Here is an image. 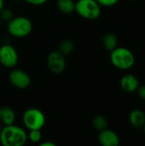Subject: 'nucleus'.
Segmentation results:
<instances>
[{"label": "nucleus", "mask_w": 145, "mask_h": 146, "mask_svg": "<svg viewBox=\"0 0 145 146\" xmlns=\"http://www.w3.org/2000/svg\"><path fill=\"white\" fill-rule=\"evenodd\" d=\"M26 140L27 133L22 127L14 124L2 127L0 143L3 146H22Z\"/></svg>", "instance_id": "1"}, {"label": "nucleus", "mask_w": 145, "mask_h": 146, "mask_svg": "<svg viewBox=\"0 0 145 146\" xmlns=\"http://www.w3.org/2000/svg\"><path fill=\"white\" fill-rule=\"evenodd\" d=\"M110 62L118 69L128 70L135 64V56L126 47H116L110 51Z\"/></svg>", "instance_id": "2"}, {"label": "nucleus", "mask_w": 145, "mask_h": 146, "mask_svg": "<svg viewBox=\"0 0 145 146\" xmlns=\"http://www.w3.org/2000/svg\"><path fill=\"white\" fill-rule=\"evenodd\" d=\"M32 30V21L26 16H15L8 21V31L15 38H24Z\"/></svg>", "instance_id": "3"}, {"label": "nucleus", "mask_w": 145, "mask_h": 146, "mask_svg": "<svg viewBox=\"0 0 145 146\" xmlns=\"http://www.w3.org/2000/svg\"><path fill=\"white\" fill-rule=\"evenodd\" d=\"M76 13L86 20H96L101 15V5L97 0H78L75 3Z\"/></svg>", "instance_id": "4"}, {"label": "nucleus", "mask_w": 145, "mask_h": 146, "mask_svg": "<svg viewBox=\"0 0 145 146\" xmlns=\"http://www.w3.org/2000/svg\"><path fill=\"white\" fill-rule=\"evenodd\" d=\"M24 126L28 130H41L45 124V115L38 109H27L22 116Z\"/></svg>", "instance_id": "5"}, {"label": "nucleus", "mask_w": 145, "mask_h": 146, "mask_svg": "<svg viewBox=\"0 0 145 146\" xmlns=\"http://www.w3.org/2000/svg\"><path fill=\"white\" fill-rule=\"evenodd\" d=\"M19 60L17 50L14 46L9 44L0 46V63L8 68H13L16 66Z\"/></svg>", "instance_id": "6"}, {"label": "nucleus", "mask_w": 145, "mask_h": 146, "mask_svg": "<svg viewBox=\"0 0 145 146\" xmlns=\"http://www.w3.org/2000/svg\"><path fill=\"white\" fill-rule=\"evenodd\" d=\"M47 66L54 74H62L66 68L65 56L59 50L50 52L47 56Z\"/></svg>", "instance_id": "7"}, {"label": "nucleus", "mask_w": 145, "mask_h": 146, "mask_svg": "<svg viewBox=\"0 0 145 146\" xmlns=\"http://www.w3.org/2000/svg\"><path fill=\"white\" fill-rule=\"evenodd\" d=\"M9 80L11 85L18 89H26L31 84V78L28 74L19 68H15L10 71Z\"/></svg>", "instance_id": "8"}, {"label": "nucleus", "mask_w": 145, "mask_h": 146, "mask_svg": "<svg viewBox=\"0 0 145 146\" xmlns=\"http://www.w3.org/2000/svg\"><path fill=\"white\" fill-rule=\"evenodd\" d=\"M98 141L103 146H118L121 143L118 134L115 131L108 128L100 131Z\"/></svg>", "instance_id": "9"}, {"label": "nucleus", "mask_w": 145, "mask_h": 146, "mask_svg": "<svg viewBox=\"0 0 145 146\" xmlns=\"http://www.w3.org/2000/svg\"><path fill=\"white\" fill-rule=\"evenodd\" d=\"M120 85L123 91L128 93H132L136 92L138 88L139 81L135 75L132 74H126L121 77L120 80Z\"/></svg>", "instance_id": "10"}, {"label": "nucleus", "mask_w": 145, "mask_h": 146, "mask_svg": "<svg viewBox=\"0 0 145 146\" xmlns=\"http://www.w3.org/2000/svg\"><path fill=\"white\" fill-rule=\"evenodd\" d=\"M129 122L135 128H143L145 122V114L141 110H133L129 114Z\"/></svg>", "instance_id": "11"}, {"label": "nucleus", "mask_w": 145, "mask_h": 146, "mask_svg": "<svg viewBox=\"0 0 145 146\" xmlns=\"http://www.w3.org/2000/svg\"><path fill=\"white\" fill-rule=\"evenodd\" d=\"M15 121V113L9 107H3L1 110L0 115V122L4 126L14 124Z\"/></svg>", "instance_id": "12"}, {"label": "nucleus", "mask_w": 145, "mask_h": 146, "mask_svg": "<svg viewBox=\"0 0 145 146\" xmlns=\"http://www.w3.org/2000/svg\"><path fill=\"white\" fill-rule=\"evenodd\" d=\"M58 9L64 14H70L75 10V2L73 0H57Z\"/></svg>", "instance_id": "13"}, {"label": "nucleus", "mask_w": 145, "mask_h": 146, "mask_svg": "<svg viewBox=\"0 0 145 146\" xmlns=\"http://www.w3.org/2000/svg\"><path fill=\"white\" fill-rule=\"evenodd\" d=\"M103 44L107 50L111 51L117 47V44H118L117 37L114 33H107L103 37Z\"/></svg>", "instance_id": "14"}, {"label": "nucleus", "mask_w": 145, "mask_h": 146, "mask_svg": "<svg viewBox=\"0 0 145 146\" xmlns=\"http://www.w3.org/2000/svg\"><path fill=\"white\" fill-rule=\"evenodd\" d=\"M73 49H74L73 42L70 39H64L60 43L58 50L65 56V55L71 54L73 52Z\"/></svg>", "instance_id": "15"}, {"label": "nucleus", "mask_w": 145, "mask_h": 146, "mask_svg": "<svg viewBox=\"0 0 145 146\" xmlns=\"http://www.w3.org/2000/svg\"><path fill=\"white\" fill-rule=\"evenodd\" d=\"M92 126L97 131H102L108 127V121L103 115H97L92 120Z\"/></svg>", "instance_id": "16"}, {"label": "nucleus", "mask_w": 145, "mask_h": 146, "mask_svg": "<svg viewBox=\"0 0 145 146\" xmlns=\"http://www.w3.org/2000/svg\"><path fill=\"white\" fill-rule=\"evenodd\" d=\"M27 139H29L32 143H38L42 139V133L40 130H29L27 134Z\"/></svg>", "instance_id": "17"}, {"label": "nucleus", "mask_w": 145, "mask_h": 146, "mask_svg": "<svg viewBox=\"0 0 145 146\" xmlns=\"http://www.w3.org/2000/svg\"><path fill=\"white\" fill-rule=\"evenodd\" d=\"M13 17H14V15H13V11L11 10V9H9V8H4L3 7L0 10V18H1L2 21H9Z\"/></svg>", "instance_id": "18"}, {"label": "nucleus", "mask_w": 145, "mask_h": 146, "mask_svg": "<svg viewBox=\"0 0 145 146\" xmlns=\"http://www.w3.org/2000/svg\"><path fill=\"white\" fill-rule=\"evenodd\" d=\"M97 2L101 5V6H104V7H111L115 5L119 0H97Z\"/></svg>", "instance_id": "19"}, {"label": "nucleus", "mask_w": 145, "mask_h": 146, "mask_svg": "<svg viewBox=\"0 0 145 146\" xmlns=\"http://www.w3.org/2000/svg\"><path fill=\"white\" fill-rule=\"evenodd\" d=\"M26 3L32 4V5H35V6H39V5H43L48 0H24Z\"/></svg>", "instance_id": "20"}, {"label": "nucleus", "mask_w": 145, "mask_h": 146, "mask_svg": "<svg viewBox=\"0 0 145 146\" xmlns=\"http://www.w3.org/2000/svg\"><path fill=\"white\" fill-rule=\"evenodd\" d=\"M136 92H138V97L141 99L145 100V85H144V86H139Z\"/></svg>", "instance_id": "21"}, {"label": "nucleus", "mask_w": 145, "mask_h": 146, "mask_svg": "<svg viewBox=\"0 0 145 146\" xmlns=\"http://www.w3.org/2000/svg\"><path fill=\"white\" fill-rule=\"evenodd\" d=\"M40 146H56V145L51 141H44L40 143Z\"/></svg>", "instance_id": "22"}, {"label": "nucleus", "mask_w": 145, "mask_h": 146, "mask_svg": "<svg viewBox=\"0 0 145 146\" xmlns=\"http://www.w3.org/2000/svg\"><path fill=\"white\" fill-rule=\"evenodd\" d=\"M4 7V0H0V10Z\"/></svg>", "instance_id": "23"}, {"label": "nucleus", "mask_w": 145, "mask_h": 146, "mask_svg": "<svg viewBox=\"0 0 145 146\" xmlns=\"http://www.w3.org/2000/svg\"><path fill=\"white\" fill-rule=\"evenodd\" d=\"M143 129H144V134H145V122H144V127H143Z\"/></svg>", "instance_id": "24"}, {"label": "nucleus", "mask_w": 145, "mask_h": 146, "mask_svg": "<svg viewBox=\"0 0 145 146\" xmlns=\"http://www.w3.org/2000/svg\"><path fill=\"white\" fill-rule=\"evenodd\" d=\"M1 130H2V126H1V122H0V133H1Z\"/></svg>", "instance_id": "25"}, {"label": "nucleus", "mask_w": 145, "mask_h": 146, "mask_svg": "<svg viewBox=\"0 0 145 146\" xmlns=\"http://www.w3.org/2000/svg\"><path fill=\"white\" fill-rule=\"evenodd\" d=\"M1 22H2V20H1V18H0V27H1Z\"/></svg>", "instance_id": "26"}, {"label": "nucleus", "mask_w": 145, "mask_h": 146, "mask_svg": "<svg viewBox=\"0 0 145 146\" xmlns=\"http://www.w3.org/2000/svg\"><path fill=\"white\" fill-rule=\"evenodd\" d=\"M1 110H2V108H0V115H1Z\"/></svg>", "instance_id": "27"}, {"label": "nucleus", "mask_w": 145, "mask_h": 146, "mask_svg": "<svg viewBox=\"0 0 145 146\" xmlns=\"http://www.w3.org/2000/svg\"><path fill=\"white\" fill-rule=\"evenodd\" d=\"M132 1H136V0H132Z\"/></svg>", "instance_id": "28"}]
</instances>
